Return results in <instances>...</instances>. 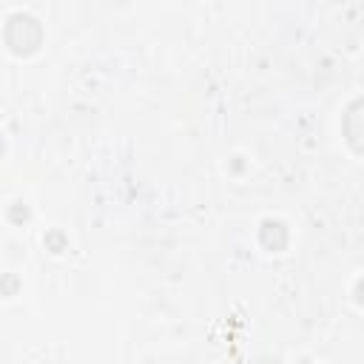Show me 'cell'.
I'll return each mask as SVG.
<instances>
[{
    "label": "cell",
    "instance_id": "7a4b0ae2",
    "mask_svg": "<svg viewBox=\"0 0 364 364\" xmlns=\"http://www.w3.org/2000/svg\"><path fill=\"white\" fill-rule=\"evenodd\" d=\"M344 139L355 154H364V97L353 100L344 111Z\"/></svg>",
    "mask_w": 364,
    "mask_h": 364
},
{
    "label": "cell",
    "instance_id": "6da1fadb",
    "mask_svg": "<svg viewBox=\"0 0 364 364\" xmlns=\"http://www.w3.org/2000/svg\"><path fill=\"white\" fill-rule=\"evenodd\" d=\"M9 48L14 54H31L37 46H40V37H43V28L40 23L31 17V14H11L9 23H6V31H3Z\"/></svg>",
    "mask_w": 364,
    "mask_h": 364
}]
</instances>
